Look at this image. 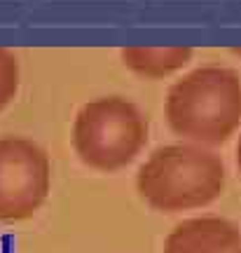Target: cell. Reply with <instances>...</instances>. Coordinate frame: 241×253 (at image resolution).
<instances>
[{"label":"cell","mask_w":241,"mask_h":253,"mask_svg":"<svg viewBox=\"0 0 241 253\" xmlns=\"http://www.w3.org/2000/svg\"><path fill=\"white\" fill-rule=\"evenodd\" d=\"M241 230L220 216H195L171 230L164 253H239Z\"/></svg>","instance_id":"cell-5"},{"label":"cell","mask_w":241,"mask_h":253,"mask_svg":"<svg viewBox=\"0 0 241 253\" xmlns=\"http://www.w3.org/2000/svg\"><path fill=\"white\" fill-rule=\"evenodd\" d=\"M52 190V162L26 136H0V223L36 216Z\"/></svg>","instance_id":"cell-4"},{"label":"cell","mask_w":241,"mask_h":253,"mask_svg":"<svg viewBox=\"0 0 241 253\" xmlns=\"http://www.w3.org/2000/svg\"><path fill=\"white\" fill-rule=\"evenodd\" d=\"M195 49L192 47H124L120 56L129 71L138 78L161 80L173 73L183 71L192 61Z\"/></svg>","instance_id":"cell-6"},{"label":"cell","mask_w":241,"mask_h":253,"mask_svg":"<svg viewBox=\"0 0 241 253\" xmlns=\"http://www.w3.org/2000/svg\"><path fill=\"white\" fill-rule=\"evenodd\" d=\"M164 115L185 143L223 145L241 126V75L227 66H201L171 84Z\"/></svg>","instance_id":"cell-2"},{"label":"cell","mask_w":241,"mask_h":253,"mask_svg":"<svg viewBox=\"0 0 241 253\" xmlns=\"http://www.w3.org/2000/svg\"><path fill=\"white\" fill-rule=\"evenodd\" d=\"M150 125L131 99L108 94L87 101L73 120V150L84 167L101 173L126 169L143 153Z\"/></svg>","instance_id":"cell-3"},{"label":"cell","mask_w":241,"mask_h":253,"mask_svg":"<svg viewBox=\"0 0 241 253\" xmlns=\"http://www.w3.org/2000/svg\"><path fill=\"white\" fill-rule=\"evenodd\" d=\"M227 183L223 157L213 148L171 143L155 148L136 173V190L161 213L195 211L220 199Z\"/></svg>","instance_id":"cell-1"},{"label":"cell","mask_w":241,"mask_h":253,"mask_svg":"<svg viewBox=\"0 0 241 253\" xmlns=\"http://www.w3.org/2000/svg\"><path fill=\"white\" fill-rule=\"evenodd\" d=\"M237 167H239V171H241V136H239V143H237Z\"/></svg>","instance_id":"cell-8"},{"label":"cell","mask_w":241,"mask_h":253,"mask_svg":"<svg viewBox=\"0 0 241 253\" xmlns=\"http://www.w3.org/2000/svg\"><path fill=\"white\" fill-rule=\"evenodd\" d=\"M239 253H241V251H239Z\"/></svg>","instance_id":"cell-9"},{"label":"cell","mask_w":241,"mask_h":253,"mask_svg":"<svg viewBox=\"0 0 241 253\" xmlns=\"http://www.w3.org/2000/svg\"><path fill=\"white\" fill-rule=\"evenodd\" d=\"M19 84H21V68L17 54L7 47H0V110H5L17 99Z\"/></svg>","instance_id":"cell-7"}]
</instances>
